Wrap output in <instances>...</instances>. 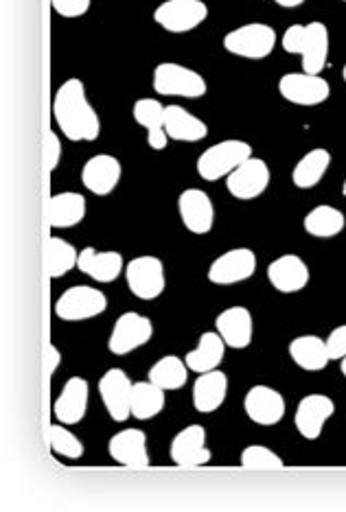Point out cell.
<instances>
[{
  "label": "cell",
  "mask_w": 346,
  "mask_h": 512,
  "mask_svg": "<svg viewBox=\"0 0 346 512\" xmlns=\"http://www.w3.org/2000/svg\"><path fill=\"white\" fill-rule=\"evenodd\" d=\"M53 119L60 132L73 143H92L101 134V121L86 97L82 79H68L53 97Z\"/></svg>",
  "instance_id": "cell-1"
},
{
  "label": "cell",
  "mask_w": 346,
  "mask_h": 512,
  "mask_svg": "<svg viewBox=\"0 0 346 512\" xmlns=\"http://www.w3.org/2000/svg\"><path fill=\"white\" fill-rule=\"evenodd\" d=\"M283 51L301 55L303 71L320 75L327 66L329 57V31L322 22H309V25H292L283 33Z\"/></svg>",
  "instance_id": "cell-2"
},
{
  "label": "cell",
  "mask_w": 346,
  "mask_h": 512,
  "mask_svg": "<svg viewBox=\"0 0 346 512\" xmlns=\"http://www.w3.org/2000/svg\"><path fill=\"white\" fill-rule=\"evenodd\" d=\"M252 158V147L246 141H222L206 151H202L198 158V176L206 182H217L228 178L239 165Z\"/></svg>",
  "instance_id": "cell-3"
},
{
  "label": "cell",
  "mask_w": 346,
  "mask_h": 512,
  "mask_svg": "<svg viewBox=\"0 0 346 512\" xmlns=\"http://www.w3.org/2000/svg\"><path fill=\"white\" fill-rule=\"evenodd\" d=\"M108 309V298L97 287L75 285L55 300V316L64 322H86Z\"/></svg>",
  "instance_id": "cell-4"
},
{
  "label": "cell",
  "mask_w": 346,
  "mask_h": 512,
  "mask_svg": "<svg viewBox=\"0 0 346 512\" xmlns=\"http://www.w3.org/2000/svg\"><path fill=\"white\" fill-rule=\"evenodd\" d=\"M154 90L163 97H182V99H200L206 95V79L191 71V68L176 64V62H165L158 64L154 71Z\"/></svg>",
  "instance_id": "cell-5"
},
{
  "label": "cell",
  "mask_w": 346,
  "mask_h": 512,
  "mask_svg": "<svg viewBox=\"0 0 346 512\" xmlns=\"http://www.w3.org/2000/svg\"><path fill=\"white\" fill-rule=\"evenodd\" d=\"M276 46V31L263 22H250L226 33L224 49L244 60H265Z\"/></svg>",
  "instance_id": "cell-6"
},
{
  "label": "cell",
  "mask_w": 346,
  "mask_h": 512,
  "mask_svg": "<svg viewBox=\"0 0 346 512\" xmlns=\"http://www.w3.org/2000/svg\"><path fill=\"white\" fill-rule=\"evenodd\" d=\"M125 281L138 300H156L165 292V265L156 256H136L125 265Z\"/></svg>",
  "instance_id": "cell-7"
},
{
  "label": "cell",
  "mask_w": 346,
  "mask_h": 512,
  "mask_svg": "<svg viewBox=\"0 0 346 512\" xmlns=\"http://www.w3.org/2000/svg\"><path fill=\"white\" fill-rule=\"evenodd\" d=\"M209 18L204 0H165L154 11L156 25L169 33H189Z\"/></svg>",
  "instance_id": "cell-8"
},
{
  "label": "cell",
  "mask_w": 346,
  "mask_h": 512,
  "mask_svg": "<svg viewBox=\"0 0 346 512\" xmlns=\"http://www.w3.org/2000/svg\"><path fill=\"white\" fill-rule=\"evenodd\" d=\"M152 335H154L152 320L143 316V313L128 311L117 320V324H114L108 340V348L110 353L117 357L130 355L152 340Z\"/></svg>",
  "instance_id": "cell-9"
},
{
  "label": "cell",
  "mask_w": 346,
  "mask_h": 512,
  "mask_svg": "<svg viewBox=\"0 0 346 512\" xmlns=\"http://www.w3.org/2000/svg\"><path fill=\"white\" fill-rule=\"evenodd\" d=\"M279 92L285 101L294 103V106L314 108L325 103L331 95V86L327 79L311 73H287L279 81Z\"/></svg>",
  "instance_id": "cell-10"
},
{
  "label": "cell",
  "mask_w": 346,
  "mask_h": 512,
  "mask_svg": "<svg viewBox=\"0 0 346 512\" xmlns=\"http://www.w3.org/2000/svg\"><path fill=\"white\" fill-rule=\"evenodd\" d=\"M132 388L134 383L121 368H110L101 377L99 394L114 423H125L132 416Z\"/></svg>",
  "instance_id": "cell-11"
},
{
  "label": "cell",
  "mask_w": 346,
  "mask_h": 512,
  "mask_svg": "<svg viewBox=\"0 0 346 512\" xmlns=\"http://www.w3.org/2000/svg\"><path fill=\"white\" fill-rule=\"evenodd\" d=\"M270 184V167L265 165L261 158H248L244 165H239L230 176L226 178L228 193L241 202L257 200L259 195L265 193Z\"/></svg>",
  "instance_id": "cell-12"
},
{
  "label": "cell",
  "mask_w": 346,
  "mask_h": 512,
  "mask_svg": "<svg viewBox=\"0 0 346 512\" xmlns=\"http://www.w3.org/2000/svg\"><path fill=\"white\" fill-rule=\"evenodd\" d=\"M257 272V254L250 248H233L211 263L209 281L213 285L244 283Z\"/></svg>",
  "instance_id": "cell-13"
},
{
  "label": "cell",
  "mask_w": 346,
  "mask_h": 512,
  "mask_svg": "<svg viewBox=\"0 0 346 512\" xmlns=\"http://www.w3.org/2000/svg\"><path fill=\"white\" fill-rule=\"evenodd\" d=\"M171 462L178 467H204L209 464L213 453L206 447V429L202 425H189L176 434L169 447Z\"/></svg>",
  "instance_id": "cell-14"
},
{
  "label": "cell",
  "mask_w": 346,
  "mask_h": 512,
  "mask_svg": "<svg viewBox=\"0 0 346 512\" xmlns=\"http://www.w3.org/2000/svg\"><path fill=\"white\" fill-rule=\"evenodd\" d=\"M178 213L182 226L193 235H209L215 226V206L209 193L202 189H187L178 197Z\"/></svg>",
  "instance_id": "cell-15"
},
{
  "label": "cell",
  "mask_w": 346,
  "mask_h": 512,
  "mask_svg": "<svg viewBox=\"0 0 346 512\" xmlns=\"http://www.w3.org/2000/svg\"><path fill=\"white\" fill-rule=\"evenodd\" d=\"M333 414H336V403L329 397H325V394H309V397H305L296 407V432L305 440H318L322 432H325V425Z\"/></svg>",
  "instance_id": "cell-16"
},
{
  "label": "cell",
  "mask_w": 346,
  "mask_h": 512,
  "mask_svg": "<svg viewBox=\"0 0 346 512\" xmlns=\"http://www.w3.org/2000/svg\"><path fill=\"white\" fill-rule=\"evenodd\" d=\"M108 453L114 462L121 464V467L145 469L152 464L147 451V436L143 429L128 427L123 429V432L114 434L108 442Z\"/></svg>",
  "instance_id": "cell-17"
},
{
  "label": "cell",
  "mask_w": 346,
  "mask_h": 512,
  "mask_svg": "<svg viewBox=\"0 0 346 512\" xmlns=\"http://www.w3.org/2000/svg\"><path fill=\"white\" fill-rule=\"evenodd\" d=\"M244 410L252 423L272 427L283 421L285 399L279 390L270 386H252L244 399Z\"/></svg>",
  "instance_id": "cell-18"
},
{
  "label": "cell",
  "mask_w": 346,
  "mask_h": 512,
  "mask_svg": "<svg viewBox=\"0 0 346 512\" xmlns=\"http://www.w3.org/2000/svg\"><path fill=\"white\" fill-rule=\"evenodd\" d=\"M88 399H90V388L88 381L82 377H71L60 392V397L53 403V416L57 423L64 425H77L84 421L88 412Z\"/></svg>",
  "instance_id": "cell-19"
},
{
  "label": "cell",
  "mask_w": 346,
  "mask_h": 512,
  "mask_svg": "<svg viewBox=\"0 0 346 512\" xmlns=\"http://www.w3.org/2000/svg\"><path fill=\"white\" fill-rule=\"evenodd\" d=\"M268 281L281 294H298L309 283V267L296 254H283L268 265Z\"/></svg>",
  "instance_id": "cell-20"
},
{
  "label": "cell",
  "mask_w": 346,
  "mask_h": 512,
  "mask_svg": "<svg viewBox=\"0 0 346 512\" xmlns=\"http://www.w3.org/2000/svg\"><path fill=\"white\" fill-rule=\"evenodd\" d=\"M123 176L121 162L110 154L92 156L82 169V182L92 195H110L117 189Z\"/></svg>",
  "instance_id": "cell-21"
},
{
  "label": "cell",
  "mask_w": 346,
  "mask_h": 512,
  "mask_svg": "<svg viewBox=\"0 0 346 512\" xmlns=\"http://www.w3.org/2000/svg\"><path fill=\"white\" fill-rule=\"evenodd\" d=\"M77 270L97 283H114L121 272H125V263L121 252H97L95 248H84L79 252Z\"/></svg>",
  "instance_id": "cell-22"
},
{
  "label": "cell",
  "mask_w": 346,
  "mask_h": 512,
  "mask_svg": "<svg viewBox=\"0 0 346 512\" xmlns=\"http://www.w3.org/2000/svg\"><path fill=\"white\" fill-rule=\"evenodd\" d=\"M217 333L224 337L228 348H248L252 342V313L246 307H228L215 318Z\"/></svg>",
  "instance_id": "cell-23"
},
{
  "label": "cell",
  "mask_w": 346,
  "mask_h": 512,
  "mask_svg": "<svg viewBox=\"0 0 346 512\" xmlns=\"http://www.w3.org/2000/svg\"><path fill=\"white\" fill-rule=\"evenodd\" d=\"M228 394V377L222 370L202 372L193 383V407L200 414H213L224 405Z\"/></svg>",
  "instance_id": "cell-24"
},
{
  "label": "cell",
  "mask_w": 346,
  "mask_h": 512,
  "mask_svg": "<svg viewBox=\"0 0 346 512\" xmlns=\"http://www.w3.org/2000/svg\"><path fill=\"white\" fill-rule=\"evenodd\" d=\"M134 121L147 132V145L163 151L169 143V136L165 130V106L156 99H138L134 103Z\"/></svg>",
  "instance_id": "cell-25"
},
{
  "label": "cell",
  "mask_w": 346,
  "mask_h": 512,
  "mask_svg": "<svg viewBox=\"0 0 346 512\" xmlns=\"http://www.w3.org/2000/svg\"><path fill=\"white\" fill-rule=\"evenodd\" d=\"M165 130L169 141L178 143H200L209 136V127L198 116L184 110L182 106L165 108Z\"/></svg>",
  "instance_id": "cell-26"
},
{
  "label": "cell",
  "mask_w": 346,
  "mask_h": 512,
  "mask_svg": "<svg viewBox=\"0 0 346 512\" xmlns=\"http://www.w3.org/2000/svg\"><path fill=\"white\" fill-rule=\"evenodd\" d=\"M224 355H226L224 337L217 331H206L202 333L198 346L184 357V362H187L189 370L195 372V375H202V372H211L222 366Z\"/></svg>",
  "instance_id": "cell-27"
},
{
  "label": "cell",
  "mask_w": 346,
  "mask_h": 512,
  "mask_svg": "<svg viewBox=\"0 0 346 512\" xmlns=\"http://www.w3.org/2000/svg\"><path fill=\"white\" fill-rule=\"evenodd\" d=\"M290 357L292 362L307 372L325 370L331 362L327 340H322L318 335H301L292 340L290 344Z\"/></svg>",
  "instance_id": "cell-28"
},
{
  "label": "cell",
  "mask_w": 346,
  "mask_h": 512,
  "mask_svg": "<svg viewBox=\"0 0 346 512\" xmlns=\"http://www.w3.org/2000/svg\"><path fill=\"white\" fill-rule=\"evenodd\" d=\"M86 217V197L82 193L66 191L57 193L49 200V224L51 228H73L82 224Z\"/></svg>",
  "instance_id": "cell-29"
},
{
  "label": "cell",
  "mask_w": 346,
  "mask_h": 512,
  "mask_svg": "<svg viewBox=\"0 0 346 512\" xmlns=\"http://www.w3.org/2000/svg\"><path fill=\"white\" fill-rule=\"evenodd\" d=\"M329 165H331V154L327 149L322 147L311 149L309 154H305L296 162V167L292 171L294 186H298V189H314V186H318L320 180L325 178Z\"/></svg>",
  "instance_id": "cell-30"
},
{
  "label": "cell",
  "mask_w": 346,
  "mask_h": 512,
  "mask_svg": "<svg viewBox=\"0 0 346 512\" xmlns=\"http://www.w3.org/2000/svg\"><path fill=\"white\" fill-rule=\"evenodd\" d=\"M346 226L344 213L338 211L336 206H316L305 215L303 219V228L307 230V235L316 237V239H333L338 237L340 232Z\"/></svg>",
  "instance_id": "cell-31"
},
{
  "label": "cell",
  "mask_w": 346,
  "mask_h": 512,
  "mask_svg": "<svg viewBox=\"0 0 346 512\" xmlns=\"http://www.w3.org/2000/svg\"><path fill=\"white\" fill-rule=\"evenodd\" d=\"M165 410V390L154 381H138L132 388V416L136 421H152Z\"/></svg>",
  "instance_id": "cell-32"
},
{
  "label": "cell",
  "mask_w": 346,
  "mask_h": 512,
  "mask_svg": "<svg viewBox=\"0 0 346 512\" xmlns=\"http://www.w3.org/2000/svg\"><path fill=\"white\" fill-rule=\"evenodd\" d=\"M189 366L182 357L165 355L149 368V381H154L156 386L163 388L165 392L180 390L189 379Z\"/></svg>",
  "instance_id": "cell-33"
},
{
  "label": "cell",
  "mask_w": 346,
  "mask_h": 512,
  "mask_svg": "<svg viewBox=\"0 0 346 512\" xmlns=\"http://www.w3.org/2000/svg\"><path fill=\"white\" fill-rule=\"evenodd\" d=\"M79 263V252L73 246L60 237L49 239V248H46V270H49L51 278H62L71 270H75Z\"/></svg>",
  "instance_id": "cell-34"
},
{
  "label": "cell",
  "mask_w": 346,
  "mask_h": 512,
  "mask_svg": "<svg viewBox=\"0 0 346 512\" xmlns=\"http://www.w3.org/2000/svg\"><path fill=\"white\" fill-rule=\"evenodd\" d=\"M49 447L55 456L66 460H79L84 456V442L64 423H53L49 427Z\"/></svg>",
  "instance_id": "cell-35"
},
{
  "label": "cell",
  "mask_w": 346,
  "mask_h": 512,
  "mask_svg": "<svg viewBox=\"0 0 346 512\" xmlns=\"http://www.w3.org/2000/svg\"><path fill=\"white\" fill-rule=\"evenodd\" d=\"M239 464L244 469H283L285 467V462L279 453H274L272 449L263 447V445L246 447L244 451H241Z\"/></svg>",
  "instance_id": "cell-36"
},
{
  "label": "cell",
  "mask_w": 346,
  "mask_h": 512,
  "mask_svg": "<svg viewBox=\"0 0 346 512\" xmlns=\"http://www.w3.org/2000/svg\"><path fill=\"white\" fill-rule=\"evenodd\" d=\"M92 0H51L53 11L62 18H82L88 14Z\"/></svg>",
  "instance_id": "cell-37"
},
{
  "label": "cell",
  "mask_w": 346,
  "mask_h": 512,
  "mask_svg": "<svg viewBox=\"0 0 346 512\" xmlns=\"http://www.w3.org/2000/svg\"><path fill=\"white\" fill-rule=\"evenodd\" d=\"M327 346H329V355L331 359H344L346 357V324H342V327L333 329L327 337Z\"/></svg>",
  "instance_id": "cell-38"
},
{
  "label": "cell",
  "mask_w": 346,
  "mask_h": 512,
  "mask_svg": "<svg viewBox=\"0 0 346 512\" xmlns=\"http://www.w3.org/2000/svg\"><path fill=\"white\" fill-rule=\"evenodd\" d=\"M62 158V141L53 130L46 136V160H49V171H55L57 165H60Z\"/></svg>",
  "instance_id": "cell-39"
},
{
  "label": "cell",
  "mask_w": 346,
  "mask_h": 512,
  "mask_svg": "<svg viewBox=\"0 0 346 512\" xmlns=\"http://www.w3.org/2000/svg\"><path fill=\"white\" fill-rule=\"evenodd\" d=\"M62 362V353L57 351V346H51L49 348V377H53L57 372V366H60Z\"/></svg>",
  "instance_id": "cell-40"
},
{
  "label": "cell",
  "mask_w": 346,
  "mask_h": 512,
  "mask_svg": "<svg viewBox=\"0 0 346 512\" xmlns=\"http://www.w3.org/2000/svg\"><path fill=\"white\" fill-rule=\"evenodd\" d=\"M272 3H276L279 7H285V9H294V7H301L305 0H272Z\"/></svg>",
  "instance_id": "cell-41"
},
{
  "label": "cell",
  "mask_w": 346,
  "mask_h": 512,
  "mask_svg": "<svg viewBox=\"0 0 346 512\" xmlns=\"http://www.w3.org/2000/svg\"><path fill=\"white\" fill-rule=\"evenodd\" d=\"M340 370H342V375H344V379H346V357L340 359Z\"/></svg>",
  "instance_id": "cell-42"
},
{
  "label": "cell",
  "mask_w": 346,
  "mask_h": 512,
  "mask_svg": "<svg viewBox=\"0 0 346 512\" xmlns=\"http://www.w3.org/2000/svg\"><path fill=\"white\" fill-rule=\"evenodd\" d=\"M342 193L346 195V180H344V184H342Z\"/></svg>",
  "instance_id": "cell-43"
},
{
  "label": "cell",
  "mask_w": 346,
  "mask_h": 512,
  "mask_svg": "<svg viewBox=\"0 0 346 512\" xmlns=\"http://www.w3.org/2000/svg\"><path fill=\"white\" fill-rule=\"evenodd\" d=\"M342 77H344V84H346V66H344V71H342Z\"/></svg>",
  "instance_id": "cell-44"
},
{
  "label": "cell",
  "mask_w": 346,
  "mask_h": 512,
  "mask_svg": "<svg viewBox=\"0 0 346 512\" xmlns=\"http://www.w3.org/2000/svg\"><path fill=\"white\" fill-rule=\"evenodd\" d=\"M344 3H346V0H344Z\"/></svg>",
  "instance_id": "cell-45"
}]
</instances>
